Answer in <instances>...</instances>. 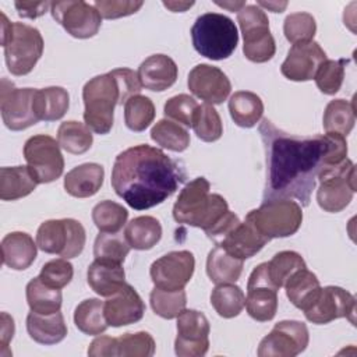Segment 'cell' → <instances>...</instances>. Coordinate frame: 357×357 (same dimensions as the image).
I'll return each mask as SVG.
<instances>
[{
    "instance_id": "cell-1",
    "label": "cell",
    "mask_w": 357,
    "mask_h": 357,
    "mask_svg": "<svg viewBox=\"0 0 357 357\" xmlns=\"http://www.w3.org/2000/svg\"><path fill=\"white\" fill-rule=\"evenodd\" d=\"M258 131L266 159L264 201L296 198L301 206H308L319 170L347 156L346 137L339 134L300 138L279 130L268 119Z\"/></svg>"
},
{
    "instance_id": "cell-2",
    "label": "cell",
    "mask_w": 357,
    "mask_h": 357,
    "mask_svg": "<svg viewBox=\"0 0 357 357\" xmlns=\"http://www.w3.org/2000/svg\"><path fill=\"white\" fill-rule=\"evenodd\" d=\"M185 180L183 166L148 144L120 152L112 169L114 192L137 211L153 208L176 192Z\"/></svg>"
},
{
    "instance_id": "cell-3",
    "label": "cell",
    "mask_w": 357,
    "mask_h": 357,
    "mask_svg": "<svg viewBox=\"0 0 357 357\" xmlns=\"http://www.w3.org/2000/svg\"><path fill=\"white\" fill-rule=\"evenodd\" d=\"M142 85L131 68H114L91 78L82 88L84 121L96 134H107L114 121V107L138 95Z\"/></svg>"
},
{
    "instance_id": "cell-4",
    "label": "cell",
    "mask_w": 357,
    "mask_h": 357,
    "mask_svg": "<svg viewBox=\"0 0 357 357\" xmlns=\"http://www.w3.org/2000/svg\"><path fill=\"white\" fill-rule=\"evenodd\" d=\"M209 190L211 184L205 177H197L187 183L174 202V220L204 231L215 226L227 213L229 205L222 195L211 194Z\"/></svg>"
},
{
    "instance_id": "cell-5",
    "label": "cell",
    "mask_w": 357,
    "mask_h": 357,
    "mask_svg": "<svg viewBox=\"0 0 357 357\" xmlns=\"http://www.w3.org/2000/svg\"><path fill=\"white\" fill-rule=\"evenodd\" d=\"M1 45L8 71L18 77L29 74L43 53V38L39 29L24 22H8L3 13Z\"/></svg>"
},
{
    "instance_id": "cell-6",
    "label": "cell",
    "mask_w": 357,
    "mask_h": 357,
    "mask_svg": "<svg viewBox=\"0 0 357 357\" xmlns=\"http://www.w3.org/2000/svg\"><path fill=\"white\" fill-rule=\"evenodd\" d=\"M192 46L201 56L211 60H223L233 54L238 43L236 24L219 13L199 15L191 26Z\"/></svg>"
},
{
    "instance_id": "cell-7",
    "label": "cell",
    "mask_w": 357,
    "mask_h": 357,
    "mask_svg": "<svg viewBox=\"0 0 357 357\" xmlns=\"http://www.w3.org/2000/svg\"><path fill=\"white\" fill-rule=\"evenodd\" d=\"M317 202L325 212L336 213L343 211L356 192V167L350 159L337 165L324 166L318 177Z\"/></svg>"
},
{
    "instance_id": "cell-8",
    "label": "cell",
    "mask_w": 357,
    "mask_h": 357,
    "mask_svg": "<svg viewBox=\"0 0 357 357\" xmlns=\"http://www.w3.org/2000/svg\"><path fill=\"white\" fill-rule=\"evenodd\" d=\"M245 218L268 238L293 236L301 226V205L291 199H268Z\"/></svg>"
},
{
    "instance_id": "cell-9",
    "label": "cell",
    "mask_w": 357,
    "mask_h": 357,
    "mask_svg": "<svg viewBox=\"0 0 357 357\" xmlns=\"http://www.w3.org/2000/svg\"><path fill=\"white\" fill-rule=\"evenodd\" d=\"M237 21L243 33L245 59L252 63L269 61L275 56L276 45L265 11L257 4H245L237 13Z\"/></svg>"
},
{
    "instance_id": "cell-10",
    "label": "cell",
    "mask_w": 357,
    "mask_h": 357,
    "mask_svg": "<svg viewBox=\"0 0 357 357\" xmlns=\"http://www.w3.org/2000/svg\"><path fill=\"white\" fill-rule=\"evenodd\" d=\"M85 240L84 226L71 218L46 220L36 231L39 250L47 254H57L66 259L78 257L84 250Z\"/></svg>"
},
{
    "instance_id": "cell-11",
    "label": "cell",
    "mask_w": 357,
    "mask_h": 357,
    "mask_svg": "<svg viewBox=\"0 0 357 357\" xmlns=\"http://www.w3.org/2000/svg\"><path fill=\"white\" fill-rule=\"evenodd\" d=\"M26 166L38 184L57 180L64 170V158L59 142L50 135L38 134L26 139L24 145Z\"/></svg>"
},
{
    "instance_id": "cell-12",
    "label": "cell",
    "mask_w": 357,
    "mask_h": 357,
    "mask_svg": "<svg viewBox=\"0 0 357 357\" xmlns=\"http://www.w3.org/2000/svg\"><path fill=\"white\" fill-rule=\"evenodd\" d=\"M310 342L307 325L286 319L275 324L272 331L259 342V357H294L303 353Z\"/></svg>"
},
{
    "instance_id": "cell-13",
    "label": "cell",
    "mask_w": 357,
    "mask_h": 357,
    "mask_svg": "<svg viewBox=\"0 0 357 357\" xmlns=\"http://www.w3.org/2000/svg\"><path fill=\"white\" fill-rule=\"evenodd\" d=\"M50 13L53 20L77 39L95 36L102 25V17L95 6L82 0L52 1Z\"/></svg>"
},
{
    "instance_id": "cell-14",
    "label": "cell",
    "mask_w": 357,
    "mask_h": 357,
    "mask_svg": "<svg viewBox=\"0 0 357 357\" xmlns=\"http://www.w3.org/2000/svg\"><path fill=\"white\" fill-rule=\"evenodd\" d=\"M33 88H17L7 78L1 79L0 112L4 126L11 131H21L39 120L33 112Z\"/></svg>"
},
{
    "instance_id": "cell-15",
    "label": "cell",
    "mask_w": 357,
    "mask_h": 357,
    "mask_svg": "<svg viewBox=\"0 0 357 357\" xmlns=\"http://www.w3.org/2000/svg\"><path fill=\"white\" fill-rule=\"evenodd\" d=\"M278 290L269 278L268 262L255 266L247 282L244 307L248 315L259 322L273 319L278 311Z\"/></svg>"
},
{
    "instance_id": "cell-16",
    "label": "cell",
    "mask_w": 357,
    "mask_h": 357,
    "mask_svg": "<svg viewBox=\"0 0 357 357\" xmlns=\"http://www.w3.org/2000/svg\"><path fill=\"white\" fill-rule=\"evenodd\" d=\"M304 315L307 321L317 325L329 324L339 318H347L354 325L356 298L339 286L321 287L314 303L304 310Z\"/></svg>"
},
{
    "instance_id": "cell-17",
    "label": "cell",
    "mask_w": 357,
    "mask_h": 357,
    "mask_svg": "<svg viewBox=\"0 0 357 357\" xmlns=\"http://www.w3.org/2000/svg\"><path fill=\"white\" fill-rule=\"evenodd\" d=\"M209 321L197 310H183L177 317L174 351L178 357H202L209 349Z\"/></svg>"
},
{
    "instance_id": "cell-18",
    "label": "cell",
    "mask_w": 357,
    "mask_h": 357,
    "mask_svg": "<svg viewBox=\"0 0 357 357\" xmlns=\"http://www.w3.org/2000/svg\"><path fill=\"white\" fill-rule=\"evenodd\" d=\"M195 258L187 250L170 251L151 265L149 275L155 287L163 290H181L191 280Z\"/></svg>"
},
{
    "instance_id": "cell-19",
    "label": "cell",
    "mask_w": 357,
    "mask_h": 357,
    "mask_svg": "<svg viewBox=\"0 0 357 357\" xmlns=\"http://www.w3.org/2000/svg\"><path fill=\"white\" fill-rule=\"evenodd\" d=\"M188 89L208 105L223 103L231 91L227 75L211 64H197L188 74Z\"/></svg>"
},
{
    "instance_id": "cell-20",
    "label": "cell",
    "mask_w": 357,
    "mask_h": 357,
    "mask_svg": "<svg viewBox=\"0 0 357 357\" xmlns=\"http://www.w3.org/2000/svg\"><path fill=\"white\" fill-rule=\"evenodd\" d=\"M325 60L326 53L318 42L296 43L287 52V57L280 66V73L290 81H310L314 79Z\"/></svg>"
},
{
    "instance_id": "cell-21",
    "label": "cell",
    "mask_w": 357,
    "mask_h": 357,
    "mask_svg": "<svg viewBox=\"0 0 357 357\" xmlns=\"http://www.w3.org/2000/svg\"><path fill=\"white\" fill-rule=\"evenodd\" d=\"M103 312L109 326L119 328L141 321L145 314V304L137 290L126 283L105 301Z\"/></svg>"
},
{
    "instance_id": "cell-22",
    "label": "cell",
    "mask_w": 357,
    "mask_h": 357,
    "mask_svg": "<svg viewBox=\"0 0 357 357\" xmlns=\"http://www.w3.org/2000/svg\"><path fill=\"white\" fill-rule=\"evenodd\" d=\"M271 238L264 236L247 218L234 226L216 245L238 259H247L259 252Z\"/></svg>"
},
{
    "instance_id": "cell-23",
    "label": "cell",
    "mask_w": 357,
    "mask_h": 357,
    "mask_svg": "<svg viewBox=\"0 0 357 357\" xmlns=\"http://www.w3.org/2000/svg\"><path fill=\"white\" fill-rule=\"evenodd\" d=\"M137 74L141 85L145 89L162 92L176 82L178 68L172 57L158 53L146 57L139 64Z\"/></svg>"
},
{
    "instance_id": "cell-24",
    "label": "cell",
    "mask_w": 357,
    "mask_h": 357,
    "mask_svg": "<svg viewBox=\"0 0 357 357\" xmlns=\"http://www.w3.org/2000/svg\"><path fill=\"white\" fill-rule=\"evenodd\" d=\"M86 280L96 294L110 297L126 284V272L120 262L95 258L88 266Z\"/></svg>"
},
{
    "instance_id": "cell-25",
    "label": "cell",
    "mask_w": 357,
    "mask_h": 357,
    "mask_svg": "<svg viewBox=\"0 0 357 357\" xmlns=\"http://www.w3.org/2000/svg\"><path fill=\"white\" fill-rule=\"evenodd\" d=\"M38 254V244L24 231H11L1 240L3 264L14 271L29 268Z\"/></svg>"
},
{
    "instance_id": "cell-26",
    "label": "cell",
    "mask_w": 357,
    "mask_h": 357,
    "mask_svg": "<svg viewBox=\"0 0 357 357\" xmlns=\"http://www.w3.org/2000/svg\"><path fill=\"white\" fill-rule=\"evenodd\" d=\"M105 178V169L99 163H82L71 169L64 177V190L75 198L95 195Z\"/></svg>"
},
{
    "instance_id": "cell-27",
    "label": "cell",
    "mask_w": 357,
    "mask_h": 357,
    "mask_svg": "<svg viewBox=\"0 0 357 357\" xmlns=\"http://www.w3.org/2000/svg\"><path fill=\"white\" fill-rule=\"evenodd\" d=\"M26 331L39 344H56L67 336V325L60 311L49 315L31 311L26 315Z\"/></svg>"
},
{
    "instance_id": "cell-28",
    "label": "cell",
    "mask_w": 357,
    "mask_h": 357,
    "mask_svg": "<svg viewBox=\"0 0 357 357\" xmlns=\"http://www.w3.org/2000/svg\"><path fill=\"white\" fill-rule=\"evenodd\" d=\"M70 95L63 86H47L36 89L33 96V112L38 120L56 121L68 110Z\"/></svg>"
},
{
    "instance_id": "cell-29",
    "label": "cell",
    "mask_w": 357,
    "mask_h": 357,
    "mask_svg": "<svg viewBox=\"0 0 357 357\" xmlns=\"http://www.w3.org/2000/svg\"><path fill=\"white\" fill-rule=\"evenodd\" d=\"M38 185L28 166H13L0 169V198L15 201L29 195Z\"/></svg>"
},
{
    "instance_id": "cell-30",
    "label": "cell",
    "mask_w": 357,
    "mask_h": 357,
    "mask_svg": "<svg viewBox=\"0 0 357 357\" xmlns=\"http://www.w3.org/2000/svg\"><path fill=\"white\" fill-rule=\"evenodd\" d=\"M284 287L290 303L303 311L314 303L318 293L321 291V284L317 275L307 268L296 271L287 279Z\"/></svg>"
},
{
    "instance_id": "cell-31",
    "label": "cell",
    "mask_w": 357,
    "mask_h": 357,
    "mask_svg": "<svg viewBox=\"0 0 357 357\" xmlns=\"http://www.w3.org/2000/svg\"><path fill=\"white\" fill-rule=\"evenodd\" d=\"M243 272V259L225 251L220 245L212 248L206 258V275L215 284L234 283Z\"/></svg>"
},
{
    "instance_id": "cell-32",
    "label": "cell",
    "mask_w": 357,
    "mask_h": 357,
    "mask_svg": "<svg viewBox=\"0 0 357 357\" xmlns=\"http://www.w3.org/2000/svg\"><path fill=\"white\" fill-rule=\"evenodd\" d=\"M229 112L238 127L251 128L261 120L264 103L254 92L237 91L229 99Z\"/></svg>"
},
{
    "instance_id": "cell-33",
    "label": "cell",
    "mask_w": 357,
    "mask_h": 357,
    "mask_svg": "<svg viewBox=\"0 0 357 357\" xmlns=\"http://www.w3.org/2000/svg\"><path fill=\"white\" fill-rule=\"evenodd\" d=\"M124 237L134 250H151L162 238V225L153 216H137L127 223Z\"/></svg>"
},
{
    "instance_id": "cell-34",
    "label": "cell",
    "mask_w": 357,
    "mask_h": 357,
    "mask_svg": "<svg viewBox=\"0 0 357 357\" xmlns=\"http://www.w3.org/2000/svg\"><path fill=\"white\" fill-rule=\"evenodd\" d=\"M25 294H26V303L31 311L33 312L49 315L60 311L61 308V303H63L61 289H54L45 284L39 276L28 282Z\"/></svg>"
},
{
    "instance_id": "cell-35",
    "label": "cell",
    "mask_w": 357,
    "mask_h": 357,
    "mask_svg": "<svg viewBox=\"0 0 357 357\" xmlns=\"http://www.w3.org/2000/svg\"><path fill=\"white\" fill-rule=\"evenodd\" d=\"M354 123L356 112L353 102L344 99H333L326 105L322 119L325 132H333L342 137H347L351 132Z\"/></svg>"
},
{
    "instance_id": "cell-36",
    "label": "cell",
    "mask_w": 357,
    "mask_h": 357,
    "mask_svg": "<svg viewBox=\"0 0 357 357\" xmlns=\"http://www.w3.org/2000/svg\"><path fill=\"white\" fill-rule=\"evenodd\" d=\"M103 305L105 301H100L99 298H86L81 301L74 311V324L78 331L91 336L102 335L109 328Z\"/></svg>"
},
{
    "instance_id": "cell-37",
    "label": "cell",
    "mask_w": 357,
    "mask_h": 357,
    "mask_svg": "<svg viewBox=\"0 0 357 357\" xmlns=\"http://www.w3.org/2000/svg\"><path fill=\"white\" fill-rule=\"evenodd\" d=\"M57 142L60 148L68 153H85L91 149L93 142L92 130L86 124L75 120L64 121L57 130Z\"/></svg>"
},
{
    "instance_id": "cell-38",
    "label": "cell",
    "mask_w": 357,
    "mask_h": 357,
    "mask_svg": "<svg viewBox=\"0 0 357 357\" xmlns=\"http://www.w3.org/2000/svg\"><path fill=\"white\" fill-rule=\"evenodd\" d=\"M151 138L159 146L173 152H183L190 145L187 128L169 119H162L155 123L151 128Z\"/></svg>"
},
{
    "instance_id": "cell-39",
    "label": "cell",
    "mask_w": 357,
    "mask_h": 357,
    "mask_svg": "<svg viewBox=\"0 0 357 357\" xmlns=\"http://www.w3.org/2000/svg\"><path fill=\"white\" fill-rule=\"evenodd\" d=\"M211 304L218 315L223 318H234L243 311L245 296L234 283H220L216 284L211 293Z\"/></svg>"
},
{
    "instance_id": "cell-40",
    "label": "cell",
    "mask_w": 357,
    "mask_h": 357,
    "mask_svg": "<svg viewBox=\"0 0 357 357\" xmlns=\"http://www.w3.org/2000/svg\"><path fill=\"white\" fill-rule=\"evenodd\" d=\"M155 105L145 95H134L124 103V121L128 130L141 132L155 119Z\"/></svg>"
},
{
    "instance_id": "cell-41",
    "label": "cell",
    "mask_w": 357,
    "mask_h": 357,
    "mask_svg": "<svg viewBox=\"0 0 357 357\" xmlns=\"http://www.w3.org/2000/svg\"><path fill=\"white\" fill-rule=\"evenodd\" d=\"M128 218L127 209L110 199L100 201L92 209V220L102 233H119Z\"/></svg>"
},
{
    "instance_id": "cell-42",
    "label": "cell",
    "mask_w": 357,
    "mask_h": 357,
    "mask_svg": "<svg viewBox=\"0 0 357 357\" xmlns=\"http://www.w3.org/2000/svg\"><path fill=\"white\" fill-rule=\"evenodd\" d=\"M149 301L153 312L165 319L177 318L187 305L185 290H163L153 287L149 294Z\"/></svg>"
},
{
    "instance_id": "cell-43",
    "label": "cell",
    "mask_w": 357,
    "mask_h": 357,
    "mask_svg": "<svg viewBox=\"0 0 357 357\" xmlns=\"http://www.w3.org/2000/svg\"><path fill=\"white\" fill-rule=\"evenodd\" d=\"M191 127L194 128L197 137L205 142H215L223 134L220 116L216 109L208 103L198 105Z\"/></svg>"
},
{
    "instance_id": "cell-44",
    "label": "cell",
    "mask_w": 357,
    "mask_h": 357,
    "mask_svg": "<svg viewBox=\"0 0 357 357\" xmlns=\"http://www.w3.org/2000/svg\"><path fill=\"white\" fill-rule=\"evenodd\" d=\"M303 268H307L305 261L296 251H280L275 254L273 258L268 262L269 278L278 289L284 286L287 279L296 271Z\"/></svg>"
},
{
    "instance_id": "cell-45",
    "label": "cell",
    "mask_w": 357,
    "mask_h": 357,
    "mask_svg": "<svg viewBox=\"0 0 357 357\" xmlns=\"http://www.w3.org/2000/svg\"><path fill=\"white\" fill-rule=\"evenodd\" d=\"M131 247L126 237L119 233H99L93 244V255L99 259H109L123 264Z\"/></svg>"
},
{
    "instance_id": "cell-46",
    "label": "cell",
    "mask_w": 357,
    "mask_h": 357,
    "mask_svg": "<svg viewBox=\"0 0 357 357\" xmlns=\"http://www.w3.org/2000/svg\"><path fill=\"white\" fill-rule=\"evenodd\" d=\"M283 32L291 45L311 42L317 32L315 18L311 14L303 11L289 14L283 24Z\"/></svg>"
},
{
    "instance_id": "cell-47",
    "label": "cell",
    "mask_w": 357,
    "mask_h": 357,
    "mask_svg": "<svg viewBox=\"0 0 357 357\" xmlns=\"http://www.w3.org/2000/svg\"><path fill=\"white\" fill-rule=\"evenodd\" d=\"M156 343L148 332L124 333L117 337L119 356L123 357H151L155 354Z\"/></svg>"
},
{
    "instance_id": "cell-48",
    "label": "cell",
    "mask_w": 357,
    "mask_h": 357,
    "mask_svg": "<svg viewBox=\"0 0 357 357\" xmlns=\"http://www.w3.org/2000/svg\"><path fill=\"white\" fill-rule=\"evenodd\" d=\"M347 60H329L326 59L318 68L314 79L318 89L325 95H335L344 78V64Z\"/></svg>"
},
{
    "instance_id": "cell-49",
    "label": "cell",
    "mask_w": 357,
    "mask_h": 357,
    "mask_svg": "<svg viewBox=\"0 0 357 357\" xmlns=\"http://www.w3.org/2000/svg\"><path fill=\"white\" fill-rule=\"evenodd\" d=\"M197 109L198 103L192 96L187 93H180L166 100L163 106V113L166 119L183 124L184 127H191Z\"/></svg>"
},
{
    "instance_id": "cell-50",
    "label": "cell",
    "mask_w": 357,
    "mask_h": 357,
    "mask_svg": "<svg viewBox=\"0 0 357 357\" xmlns=\"http://www.w3.org/2000/svg\"><path fill=\"white\" fill-rule=\"evenodd\" d=\"M74 275V268L66 258H57L46 262L39 273L40 280L54 289L66 287Z\"/></svg>"
},
{
    "instance_id": "cell-51",
    "label": "cell",
    "mask_w": 357,
    "mask_h": 357,
    "mask_svg": "<svg viewBox=\"0 0 357 357\" xmlns=\"http://www.w3.org/2000/svg\"><path fill=\"white\" fill-rule=\"evenodd\" d=\"M95 8L99 11L102 18L116 20L135 14L142 6L144 1L132 0H98L93 3Z\"/></svg>"
},
{
    "instance_id": "cell-52",
    "label": "cell",
    "mask_w": 357,
    "mask_h": 357,
    "mask_svg": "<svg viewBox=\"0 0 357 357\" xmlns=\"http://www.w3.org/2000/svg\"><path fill=\"white\" fill-rule=\"evenodd\" d=\"M88 356L92 357H114L119 356L117 337L98 335L88 347Z\"/></svg>"
},
{
    "instance_id": "cell-53",
    "label": "cell",
    "mask_w": 357,
    "mask_h": 357,
    "mask_svg": "<svg viewBox=\"0 0 357 357\" xmlns=\"http://www.w3.org/2000/svg\"><path fill=\"white\" fill-rule=\"evenodd\" d=\"M240 223V219L238 216L231 212V211H227V213L215 225L212 226L209 230H206V236L215 241V244H218L234 226H237Z\"/></svg>"
},
{
    "instance_id": "cell-54",
    "label": "cell",
    "mask_w": 357,
    "mask_h": 357,
    "mask_svg": "<svg viewBox=\"0 0 357 357\" xmlns=\"http://www.w3.org/2000/svg\"><path fill=\"white\" fill-rule=\"evenodd\" d=\"M17 13L22 18L35 20L52 8L50 1H15Z\"/></svg>"
},
{
    "instance_id": "cell-55",
    "label": "cell",
    "mask_w": 357,
    "mask_h": 357,
    "mask_svg": "<svg viewBox=\"0 0 357 357\" xmlns=\"http://www.w3.org/2000/svg\"><path fill=\"white\" fill-rule=\"evenodd\" d=\"M14 319L13 317H10L7 312H1V329H0V344H1V350H0V356L6 357V356H11V351L8 350V343L14 336Z\"/></svg>"
},
{
    "instance_id": "cell-56",
    "label": "cell",
    "mask_w": 357,
    "mask_h": 357,
    "mask_svg": "<svg viewBox=\"0 0 357 357\" xmlns=\"http://www.w3.org/2000/svg\"><path fill=\"white\" fill-rule=\"evenodd\" d=\"M163 6L173 13H183L194 6V1H163Z\"/></svg>"
},
{
    "instance_id": "cell-57",
    "label": "cell",
    "mask_w": 357,
    "mask_h": 357,
    "mask_svg": "<svg viewBox=\"0 0 357 357\" xmlns=\"http://www.w3.org/2000/svg\"><path fill=\"white\" fill-rule=\"evenodd\" d=\"M257 6L268 8V10L273 11V13H282L286 8L287 3L286 1H283V3H279V1H258Z\"/></svg>"
},
{
    "instance_id": "cell-58",
    "label": "cell",
    "mask_w": 357,
    "mask_h": 357,
    "mask_svg": "<svg viewBox=\"0 0 357 357\" xmlns=\"http://www.w3.org/2000/svg\"><path fill=\"white\" fill-rule=\"evenodd\" d=\"M216 4L219 6V7H223V8H227L229 11H240L244 6H245V3L244 1H223V3H220V1H216Z\"/></svg>"
}]
</instances>
